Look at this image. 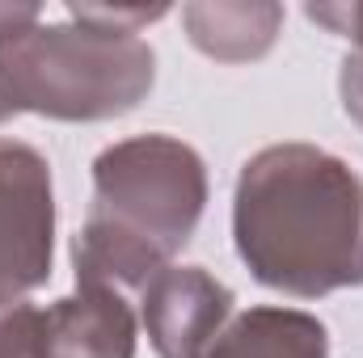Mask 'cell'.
Here are the masks:
<instances>
[{
	"label": "cell",
	"mask_w": 363,
	"mask_h": 358,
	"mask_svg": "<svg viewBox=\"0 0 363 358\" xmlns=\"http://www.w3.org/2000/svg\"><path fill=\"white\" fill-rule=\"evenodd\" d=\"M233 245L254 282L291 299L363 287V178L317 144L254 152L233 190Z\"/></svg>",
	"instance_id": "obj_1"
},
{
	"label": "cell",
	"mask_w": 363,
	"mask_h": 358,
	"mask_svg": "<svg viewBox=\"0 0 363 358\" xmlns=\"http://www.w3.org/2000/svg\"><path fill=\"white\" fill-rule=\"evenodd\" d=\"M207 207V165L174 135H131L97 152L93 207L72 236L77 287L144 291L174 266Z\"/></svg>",
	"instance_id": "obj_2"
},
{
	"label": "cell",
	"mask_w": 363,
	"mask_h": 358,
	"mask_svg": "<svg viewBox=\"0 0 363 358\" xmlns=\"http://www.w3.org/2000/svg\"><path fill=\"white\" fill-rule=\"evenodd\" d=\"M157 85V51L140 34L68 17L38 21L0 47V97L9 114L55 122H106L131 114Z\"/></svg>",
	"instance_id": "obj_3"
},
{
	"label": "cell",
	"mask_w": 363,
	"mask_h": 358,
	"mask_svg": "<svg viewBox=\"0 0 363 358\" xmlns=\"http://www.w3.org/2000/svg\"><path fill=\"white\" fill-rule=\"evenodd\" d=\"M55 190L51 165L21 139H0V304H17L51 278Z\"/></svg>",
	"instance_id": "obj_4"
},
{
	"label": "cell",
	"mask_w": 363,
	"mask_h": 358,
	"mask_svg": "<svg viewBox=\"0 0 363 358\" xmlns=\"http://www.w3.org/2000/svg\"><path fill=\"white\" fill-rule=\"evenodd\" d=\"M233 291L203 266H165L140 291V321L161 358H203L237 316Z\"/></svg>",
	"instance_id": "obj_5"
},
{
	"label": "cell",
	"mask_w": 363,
	"mask_h": 358,
	"mask_svg": "<svg viewBox=\"0 0 363 358\" xmlns=\"http://www.w3.org/2000/svg\"><path fill=\"white\" fill-rule=\"evenodd\" d=\"M43 358H135V312L110 287H77L43 308Z\"/></svg>",
	"instance_id": "obj_6"
},
{
	"label": "cell",
	"mask_w": 363,
	"mask_h": 358,
	"mask_svg": "<svg viewBox=\"0 0 363 358\" xmlns=\"http://www.w3.org/2000/svg\"><path fill=\"white\" fill-rule=\"evenodd\" d=\"M186 38L220 64H254L283 30V4L271 0H199L182 8Z\"/></svg>",
	"instance_id": "obj_7"
},
{
	"label": "cell",
	"mask_w": 363,
	"mask_h": 358,
	"mask_svg": "<svg viewBox=\"0 0 363 358\" xmlns=\"http://www.w3.org/2000/svg\"><path fill=\"white\" fill-rule=\"evenodd\" d=\"M203 358H330V333L300 308L237 312Z\"/></svg>",
	"instance_id": "obj_8"
},
{
	"label": "cell",
	"mask_w": 363,
	"mask_h": 358,
	"mask_svg": "<svg viewBox=\"0 0 363 358\" xmlns=\"http://www.w3.org/2000/svg\"><path fill=\"white\" fill-rule=\"evenodd\" d=\"M0 358H43V308L30 299L0 304Z\"/></svg>",
	"instance_id": "obj_9"
},
{
	"label": "cell",
	"mask_w": 363,
	"mask_h": 358,
	"mask_svg": "<svg viewBox=\"0 0 363 358\" xmlns=\"http://www.w3.org/2000/svg\"><path fill=\"white\" fill-rule=\"evenodd\" d=\"M169 13V4H68V17L89 21L101 30H118V34H140L144 25L161 21Z\"/></svg>",
	"instance_id": "obj_10"
},
{
	"label": "cell",
	"mask_w": 363,
	"mask_h": 358,
	"mask_svg": "<svg viewBox=\"0 0 363 358\" xmlns=\"http://www.w3.org/2000/svg\"><path fill=\"white\" fill-rule=\"evenodd\" d=\"M308 21H317L321 30L355 42V51H363V0H338V4H308L304 8Z\"/></svg>",
	"instance_id": "obj_11"
},
{
	"label": "cell",
	"mask_w": 363,
	"mask_h": 358,
	"mask_svg": "<svg viewBox=\"0 0 363 358\" xmlns=\"http://www.w3.org/2000/svg\"><path fill=\"white\" fill-rule=\"evenodd\" d=\"M338 93H342V110L351 114V122L363 131V51H351L338 68Z\"/></svg>",
	"instance_id": "obj_12"
},
{
	"label": "cell",
	"mask_w": 363,
	"mask_h": 358,
	"mask_svg": "<svg viewBox=\"0 0 363 358\" xmlns=\"http://www.w3.org/2000/svg\"><path fill=\"white\" fill-rule=\"evenodd\" d=\"M38 21H43V8L38 4H9V0H0V47L13 42V38H21Z\"/></svg>",
	"instance_id": "obj_13"
},
{
	"label": "cell",
	"mask_w": 363,
	"mask_h": 358,
	"mask_svg": "<svg viewBox=\"0 0 363 358\" xmlns=\"http://www.w3.org/2000/svg\"><path fill=\"white\" fill-rule=\"evenodd\" d=\"M4 118H13V114H9V105H4V97H0V122H4Z\"/></svg>",
	"instance_id": "obj_14"
}]
</instances>
